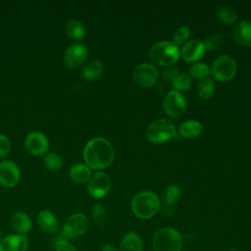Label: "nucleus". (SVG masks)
Listing matches in <instances>:
<instances>
[{"mask_svg":"<svg viewBox=\"0 0 251 251\" xmlns=\"http://www.w3.org/2000/svg\"><path fill=\"white\" fill-rule=\"evenodd\" d=\"M206 49L202 41L198 39L187 40L181 47L180 56L186 62H195L203 57Z\"/></svg>","mask_w":251,"mask_h":251,"instance_id":"14","label":"nucleus"},{"mask_svg":"<svg viewBox=\"0 0 251 251\" xmlns=\"http://www.w3.org/2000/svg\"><path fill=\"white\" fill-rule=\"evenodd\" d=\"M182 244L181 233L173 227L157 230L152 239L153 251H181Z\"/></svg>","mask_w":251,"mask_h":251,"instance_id":"3","label":"nucleus"},{"mask_svg":"<svg viewBox=\"0 0 251 251\" xmlns=\"http://www.w3.org/2000/svg\"><path fill=\"white\" fill-rule=\"evenodd\" d=\"M145 136L152 143H164L178 135L173 122L167 119H157L147 126Z\"/></svg>","mask_w":251,"mask_h":251,"instance_id":"5","label":"nucleus"},{"mask_svg":"<svg viewBox=\"0 0 251 251\" xmlns=\"http://www.w3.org/2000/svg\"><path fill=\"white\" fill-rule=\"evenodd\" d=\"M43 164H44L45 168L50 171H58L62 168L63 160L59 154L52 152V153H48L44 156Z\"/></svg>","mask_w":251,"mask_h":251,"instance_id":"27","label":"nucleus"},{"mask_svg":"<svg viewBox=\"0 0 251 251\" xmlns=\"http://www.w3.org/2000/svg\"><path fill=\"white\" fill-rule=\"evenodd\" d=\"M69 175L73 181L77 183H84V182H88L89 178L92 176V173H91V169L87 165L82 163H77L71 167Z\"/></svg>","mask_w":251,"mask_h":251,"instance_id":"19","label":"nucleus"},{"mask_svg":"<svg viewBox=\"0 0 251 251\" xmlns=\"http://www.w3.org/2000/svg\"><path fill=\"white\" fill-rule=\"evenodd\" d=\"M111 188V178L104 172H96L92 174L87 182V189L91 197L101 199L108 194Z\"/></svg>","mask_w":251,"mask_h":251,"instance_id":"9","label":"nucleus"},{"mask_svg":"<svg viewBox=\"0 0 251 251\" xmlns=\"http://www.w3.org/2000/svg\"><path fill=\"white\" fill-rule=\"evenodd\" d=\"M92 217L98 226H104L107 225V222H108L107 211L102 204L100 203L94 204V206L92 207Z\"/></svg>","mask_w":251,"mask_h":251,"instance_id":"28","label":"nucleus"},{"mask_svg":"<svg viewBox=\"0 0 251 251\" xmlns=\"http://www.w3.org/2000/svg\"><path fill=\"white\" fill-rule=\"evenodd\" d=\"M234 40L246 47L251 46V22L241 21L235 25L232 30Z\"/></svg>","mask_w":251,"mask_h":251,"instance_id":"17","label":"nucleus"},{"mask_svg":"<svg viewBox=\"0 0 251 251\" xmlns=\"http://www.w3.org/2000/svg\"><path fill=\"white\" fill-rule=\"evenodd\" d=\"M87 55L88 50L84 44L74 43L66 49L64 54V63L69 69L75 70L85 62Z\"/></svg>","mask_w":251,"mask_h":251,"instance_id":"11","label":"nucleus"},{"mask_svg":"<svg viewBox=\"0 0 251 251\" xmlns=\"http://www.w3.org/2000/svg\"><path fill=\"white\" fill-rule=\"evenodd\" d=\"M88 219L82 213H75L70 216L62 229V235L66 239H75L80 235H82L88 228Z\"/></svg>","mask_w":251,"mask_h":251,"instance_id":"7","label":"nucleus"},{"mask_svg":"<svg viewBox=\"0 0 251 251\" xmlns=\"http://www.w3.org/2000/svg\"><path fill=\"white\" fill-rule=\"evenodd\" d=\"M224 36L220 33H213L210 34L209 36L206 37L205 41L203 42L204 47L206 50H210V51H216L218 49H220V47L223 45L224 43Z\"/></svg>","mask_w":251,"mask_h":251,"instance_id":"30","label":"nucleus"},{"mask_svg":"<svg viewBox=\"0 0 251 251\" xmlns=\"http://www.w3.org/2000/svg\"><path fill=\"white\" fill-rule=\"evenodd\" d=\"M66 33L73 40H81L86 34V28L83 24L77 20H70L65 25Z\"/></svg>","mask_w":251,"mask_h":251,"instance_id":"22","label":"nucleus"},{"mask_svg":"<svg viewBox=\"0 0 251 251\" xmlns=\"http://www.w3.org/2000/svg\"><path fill=\"white\" fill-rule=\"evenodd\" d=\"M21 178V171L18 165L10 160L0 162V184L4 187H14Z\"/></svg>","mask_w":251,"mask_h":251,"instance_id":"13","label":"nucleus"},{"mask_svg":"<svg viewBox=\"0 0 251 251\" xmlns=\"http://www.w3.org/2000/svg\"><path fill=\"white\" fill-rule=\"evenodd\" d=\"M196 92L201 99L203 100L210 99L215 92V84L213 79L210 77L199 79L196 86Z\"/></svg>","mask_w":251,"mask_h":251,"instance_id":"25","label":"nucleus"},{"mask_svg":"<svg viewBox=\"0 0 251 251\" xmlns=\"http://www.w3.org/2000/svg\"><path fill=\"white\" fill-rule=\"evenodd\" d=\"M25 149L34 156H41L47 153L49 141L47 136L41 131H30L25 138Z\"/></svg>","mask_w":251,"mask_h":251,"instance_id":"12","label":"nucleus"},{"mask_svg":"<svg viewBox=\"0 0 251 251\" xmlns=\"http://www.w3.org/2000/svg\"><path fill=\"white\" fill-rule=\"evenodd\" d=\"M189 35H190V28H189L188 26H185V25L180 26V27L175 32L174 37H173V39H174L173 42H174L175 44H176V45L184 44V43L187 41Z\"/></svg>","mask_w":251,"mask_h":251,"instance_id":"33","label":"nucleus"},{"mask_svg":"<svg viewBox=\"0 0 251 251\" xmlns=\"http://www.w3.org/2000/svg\"><path fill=\"white\" fill-rule=\"evenodd\" d=\"M103 72V64L100 60L95 59L86 63L81 71L82 77L87 81H94L100 77Z\"/></svg>","mask_w":251,"mask_h":251,"instance_id":"21","label":"nucleus"},{"mask_svg":"<svg viewBox=\"0 0 251 251\" xmlns=\"http://www.w3.org/2000/svg\"><path fill=\"white\" fill-rule=\"evenodd\" d=\"M216 14H217L218 19L223 24L227 25L234 24L236 22V20H237V12L230 5H226V4L220 5L217 8Z\"/></svg>","mask_w":251,"mask_h":251,"instance_id":"24","label":"nucleus"},{"mask_svg":"<svg viewBox=\"0 0 251 251\" xmlns=\"http://www.w3.org/2000/svg\"><path fill=\"white\" fill-rule=\"evenodd\" d=\"M212 75L219 81L231 79L236 73L235 60L228 55L219 56L210 68Z\"/></svg>","mask_w":251,"mask_h":251,"instance_id":"6","label":"nucleus"},{"mask_svg":"<svg viewBox=\"0 0 251 251\" xmlns=\"http://www.w3.org/2000/svg\"><path fill=\"white\" fill-rule=\"evenodd\" d=\"M149 55L151 60L157 65L170 67L177 61L180 52L178 46L173 41H160L151 47Z\"/></svg>","mask_w":251,"mask_h":251,"instance_id":"4","label":"nucleus"},{"mask_svg":"<svg viewBox=\"0 0 251 251\" xmlns=\"http://www.w3.org/2000/svg\"><path fill=\"white\" fill-rule=\"evenodd\" d=\"M120 251H143L141 237L134 231H128L121 240Z\"/></svg>","mask_w":251,"mask_h":251,"instance_id":"18","label":"nucleus"},{"mask_svg":"<svg viewBox=\"0 0 251 251\" xmlns=\"http://www.w3.org/2000/svg\"><path fill=\"white\" fill-rule=\"evenodd\" d=\"M115 150L109 140L103 137L90 139L83 149L85 165L90 169L103 170L108 168L114 161Z\"/></svg>","mask_w":251,"mask_h":251,"instance_id":"1","label":"nucleus"},{"mask_svg":"<svg viewBox=\"0 0 251 251\" xmlns=\"http://www.w3.org/2000/svg\"><path fill=\"white\" fill-rule=\"evenodd\" d=\"M3 237H2V231L0 230V241H1V239H2Z\"/></svg>","mask_w":251,"mask_h":251,"instance_id":"37","label":"nucleus"},{"mask_svg":"<svg viewBox=\"0 0 251 251\" xmlns=\"http://www.w3.org/2000/svg\"><path fill=\"white\" fill-rule=\"evenodd\" d=\"M163 108L170 118L178 119L185 112L186 100L179 91L174 89L166 95L163 102Z\"/></svg>","mask_w":251,"mask_h":251,"instance_id":"8","label":"nucleus"},{"mask_svg":"<svg viewBox=\"0 0 251 251\" xmlns=\"http://www.w3.org/2000/svg\"><path fill=\"white\" fill-rule=\"evenodd\" d=\"M158 78L157 68L149 63H142L133 71V80L140 87H150L156 83Z\"/></svg>","mask_w":251,"mask_h":251,"instance_id":"10","label":"nucleus"},{"mask_svg":"<svg viewBox=\"0 0 251 251\" xmlns=\"http://www.w3.org/2000/svg\"><path fill=\"white\" fill-rule=\"evenodd\" d=\"M101 251H120L114 244L112 243H107V244H104Z\"/></svg>","mask_w":251,"mask_h":251,"instance_id":"36","label":"nucleus"},{"mask_svg":"<svg viewBox=\"0 0 251 251\" xmlns=\"http://www.w3.org/2000/svg\"><path fill=\"white\" fill-rule=\"evenodd\" d=\"M54 246L55 251H76L75 247L62 234H59L54 239Z\"/></svg>","mask_w":251,"mask_h":251,"instance_id":"32","label":"nucleus"},{"mask_svg":"<svg viewBox=\"0 0 251 251\" xmlns=\"http://www.w3.org/2000/svg\"><path fill=\"white\" fill-rule=\"evenodd\" d=\"M11 226L20 234H25L28 232L31 229V220L30 218L23 213V212H17L13 214L11 217Z\"/></svg>","mask_w":251,"mask_h":251,"instance_id":"20","label":"nucleus"},{"mask_svg":"<svg viewBox=\"0 0 251 251\" xmlns=\"http://www.w3.org/2000/svg\"><path fill=\"white\" fill-rule=\"evenodd\" d=\"M203 129L202 125L194 120H188L181 123L178 126V132L180 135L188 138H193L201 134Z\"/></svg>","mask_w":251,"mask_h":251,"instance_id":"23","label":"nucleus"},{"mask_svg":"<svg viewBox=\"0 0 251 251\" xmlns=\"http://www.w3.org/2000/svg\"><path fill=\"white\" fill-rule=\"evenodd\" d=\"M180 197V188L176 184H170L165 187L162 193V200L166 205L176 204Z\"/></svg>","mask_w":251,"mask_h":251,"instance_id":"26","label":"nucleus"},{"mask_svg":"<svg viewBox=\"0 0 251 251\" xmlns=\"http://www.w3.org/2000/svg\"><path fill=\"white\" fill-rule=\"evenodd\" d=\"M191 83H192V80L190 75L187 74L181 73L175 78L172 84L175 87V90L179 91V90H188L191 87Z\"/></svg>","mask_w":251,"mask_h":251,"instance_id":"31","label":"nucleus"},{"mask_svg":"<svg viewBox=\"0 0 251 251\" xmlns=\"http://www.w3.org/2000/svg\"><path fill=\"white\" fill-rule=\"evenodd\" d=\"M11 150V141L9 137L3 133H0V158L8 156Z\"/></svg>","mask_w":251,"mask_h":251,"instance_id":"34","label":"nucleus"},{"mask_svg":"<svg viewBox=\"0 0 251 251\" xmlns=\"http://www.w3.org/2000/svg\"><path fill=\"white\" fill-rule=\"evenodd\" d=\"M37 224L40 228L48 234H53L58 230L59 221L56 215L50 210H42L37 215Z\"/></svg>","mask_w":251,"mask_h":251,"instance_id":"16","label":"nucleus"},{"mask_svg":"<svg viewBox=\"0 0 251 251\" xmlns=\"http://www.w3.org/2000/svg\"><path fill=\"white\" fill-rule=\"evenodd\" d=\"M179 75V72H178V69L176 67H173V66H170V67H167L163 73H162V76L164 78L165 81L167 82H172L175 80V78Z\"/></svg>","mask_w":251,"mask_h":251,"instance_id":"35","label":"nucleus"},{"mask_svg":"<svg viewBox=\"0 0 251 251\" xmlns=\"http://www.w3.org/2000/svg\"><path fill=\"white\" fill-rule=\"evenodd\" d=\"M27 237L24 234H9L0 241V251H26Z\"/></svg>","mask_w":251,"mask_h":251,"instance_id":"15","label":"nucleus"},{"mask_svg":"<svg viewBox=\"0 0 251 251\" xmlns=\"http://www.w3.org/2000/svg\"><path fill=\"white\" fill-rule=\"evenodd\" d=\"M160 207V198L152 191H141L134 195L131 201L133 214L141 220H147L155 216Z\"/></svg>","mask_w":251,"mask_h":251,"instance_id":"2","label":"nucleus"},{"mask_svg":"<svg viewBox=\"0 0 251 251\" xmlns=\"http://www.w3.org/2000/svg\"><path fill=\"white\" fill-rule=\"evenodd\" d=\"M189 74L193 77L196 78H205L209 77V75L211 74L210 67L204 63H194L189 68Z\"/></svg>","mask_w":251,"mask_h":251,"instance_id":"29","label":"nucleus"}]
</instances>
